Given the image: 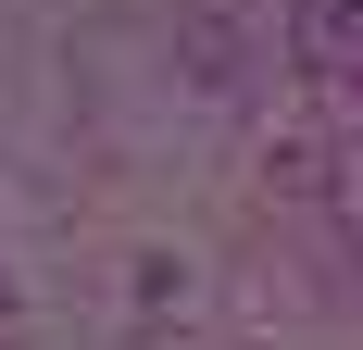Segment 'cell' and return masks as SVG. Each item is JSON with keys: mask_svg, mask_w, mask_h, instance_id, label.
<instances>
[{"mask_svg": "<svg viewBox=\"0 0 363 350\" xmlns=\"http://www.w3.org/2000/svg\"><path fill=\"white\" fill-rule=\"evenodd\" d=\"M301 63L326 88H363V0H301Z\"/></svg>", "mask_w": 363, "mask_h": 350, "instance_id": "obj_1", "label": "cell"}]
</instances>
